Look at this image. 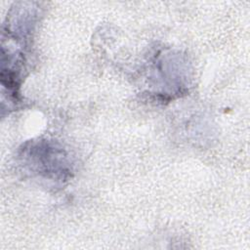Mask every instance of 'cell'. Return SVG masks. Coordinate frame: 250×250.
Listing matches in <instances>:
<instances>
[{
	"label": "cell",
	"instance_id": "obj_1",
	"mask_svg": "<svg viewBox=\"0 0 250 250\" xmlns=\"http://www.w3.org/2000/svg\"><path fill=\"white\" fill-rule=\"evenodd\" d=\"M55 147H43L40 148V151L42 155H37V153L31 148L30 149V156H32L31 159H33L30 163H28L32 168L34 167L37 173L40 174H46V177H49V174L58 173L59 171L62 172V170H60L61 164L59 162V157L63 156V152L54 149ZM57 176V175H56Z\"/></svg>",
	"mask_w": 250,
	"mask_h": 250
}]
</instances>
